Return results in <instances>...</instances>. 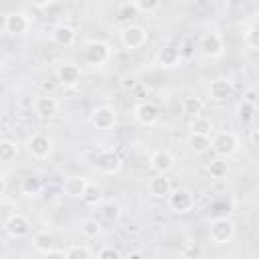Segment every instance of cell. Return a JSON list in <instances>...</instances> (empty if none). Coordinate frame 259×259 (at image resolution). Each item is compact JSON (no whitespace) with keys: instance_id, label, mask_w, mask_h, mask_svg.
Masks as SVG:
<instances>
[{"instance_id":"1","label":"cell","mask_w":259,"mask_h":259,"mask_svg":"<svg viewBox=\"0 0 259 259\" xmlns=\"http://www.w3.org/2000/svg\"><path fill=\"white\" fill-rule=\"evenodd\" d=\"M210 142H212V144H210V150H212L217 156H221V158H231V156L237 154L239 148H241L239 136H237L235 132H231V130H223V132L212 134Z\"/></svg>"},{"instance_id":"2","label":"cell","mask_w":259,"mask_h":259,"mask_svg":"<svg viewBox=\"0 0 259 259\" xmlns=\"http://www.w3.org/2000/svg\"><path fill=\"white\" fill-rule=\"evenodd\" d=\"M235 231H237V227H235V223H233L231 219H227V217H217V219H212L210 225H208V239H210L214 245H227V243L233 241Z\"/></svg>"},{"instance_id":"3","label":"cell","mask_w":259,"mask_h":259,"mask_svg":"<svg viewBox=\"0 0 259 259\" xmlns=\"http://www.w3.org/2000/svg\"><path fill=\"white\" fill-rule=\"evenodd\" d=\"M111 57V47L103 40H89L83 47V61L91 67H103Z\"/></svg>"},{"instance_id":"4","label":"cell","mask_w":259,"mask_h":259,"mask_svg":"<svg viewBox=\"0 0 259 259\" xmlns=\"http://www.w3.org/2000/svg\"><path fill=\"white\" fill-rule=\"evenodd\" d=\"M119 42L127 51L140 49L148 42V30L142 24H125L119 28Z\"/></svg>"},{"instance_id":"5","label":"cell","mask_w":259,"mask_h":259,"mask_svg":"<svg viewBox=\"0 0 259 259\" xmlns=\"http://www.w3.org/2000/svg\"><path fill=\"white\" fill-rule=\"evenodd\" d=\"M30 16L26 12H20V10H14V12H8L4 16V32L10 34V36H22L30 30Z\"/></svg>"},{"instance_id":"6","label":"cell","mask_w":259,"mask_h":259,"mask_svg":"<svg viewBox=\"0 0 259 259\" xmlns=\"http://www.w3.org/2000/svg\"><path fill=\"white\" fill-rule=\"evenodd\" d=\"M198 53L206 59H219L225 53V40L219 32H206L198 40Z\"/></svg>"},{"instance_id":"7","label":"cell","mask_w":259,"mask_h":259,"mask_svg":"<svg viewBox=\"0 0 259 259\" xmlns=\"http://www.w3.org/2000/svg\"><path fill=\"white\" fill-rule=\"evenodd\" d=\"M91 125L99 132H107L117 123V111L113 105H99L91 113Z\"/></svg>"},{"instance_id":"8","label":"cell","mask_w":259,"mask_h":259,"mask_svg":"<svg viewBox=\"0 0 259 259\" xmlns=\"http://www.w3.org/2000/svg\"><path fill=\"white\" fill-rule=\"evenodd\" d=\"M132 115H134V119H136L140 125L150 127V125H156V123H158V119H160V109H158V105L152 103V101H140V103L134 105Z\"/></svg>"},{"instance_id":"9","label":"cell","mask_w":259,"mask_h":259,"mask_svg":"<svg viewBox=\"0 0 259 259\" xmlns=\"http://www.w3.org/2000/svg\"><path fill=\"white\" fill-rule=\"evenodd\" d=\"M26 150L32 158L45 160L53 154V138L47 136V134H32L26 142Z\"/></svg>"},{"instance_id":"10","label":"cell","mask_w":259,"mask_h":259,"mask_svg":"<svg viewBox=\"0 0 259 259\" xmlns=\"http://www.w3.org/2000/svg\"><path fill=\"white\" fill-rule=\"evenodd\" d=\"M2 227H4V233H6L8 237H12V239L26 237V235L30 233V229H32L28 217H24L22 212H14V214H10L8 219H4Z\"/></svg>"},{"instance_id":"11","label":"cell","mask_w":259,"mask_h":259,"mask_svg":"<svg viewBox=\"0 0 259 259\" xmlns=\"http://www.w3.org/2000/svg\"><path fill=\"white\" fill-rule=\"evenodd\" d=\"M168 206L172 212H178V214L190 212L194 206V196L188 188H174L168 194Z\"/></svg>"},{"instance_id":"12","label":"cell","mask_w":259,"mask_h":259,"mask_svg":"<svg viewBox=\"0 0 259 259\" xmlns=\"http://www.w3.org/2000/svg\"><path fill=\"white\" fill-rule=\"evenodd\" d=\"M95 166H97V170H99L101 174H105V176H113V174H119V172H121L123 162H121V158H119L113 150H103V152L97 154V158H95Z\"/></svg>"},{"instance_id":"13","label":"cell","mask_w":259,"mask_h":259,"mask_svg":"<svg viewBox=\"0 0 259 259\" xmlns=\"http://www.w3.org/2000/svg\"><path fill=\"white\" fill-rule=\"evenodd\" d=\"M174 162H176L174 154L170 150H166V148H158L150 156V168L154 172H158V174H168L174 168Z\"/></svg>"},{"instance_id":"14","label":"cell","mask_w":259,"mask_h":259,"mask_svg":"<svg viewBox=\"0 0 259 259\" xmlns=\"http://www.w3.org/2000/svg\"><path fill=\"white\" fill-rule=\"evenodd\" d=\"M156 61H158V65L164 67V69H174V67H178L180 61H182V51H180V47H176V45H164V47L158 49Z\"/></svg>"},{"instance_id":"15","label":"cell","mask_w":259,"mask_h":259,"mask_svg":"<svg viewBox=\"0 0 259 259\" xmlns=\"http://www.w3.org/2000/svg\"><path fill=\"white\" fill-rule=\"evenodd\" d=\"M81 67L79 65H73V63H65V65H59L57 67V81L65 87H77L81 83Z\"/></svg>"},{"instance_id":"16","label":"cell","mask_w":259,"mask_h":259,"mask_svg":"<svg viewBox=\"0 0 259 259\" xmlns=\"http://www.w3.org/2000/svg\"><path fill=\"white\" fill-rule=\"evenodd\" d=\"M233 93H235V87H233V81H229V79H214L208 85V97L217 103L229 101L233 97Z\"/></svg>"},{"instance_id":"17","label":"cell","mask_w":259,"mask_h":259,"mask_svg":"<svg viewBox=\"0 0 259 259\" xmlns=\"http://www.w3.org/2000/svg\"><path fill=\"white\" fill-rule=\"evenodd\" d=\"M51 40H53L57 47L67 49V47H73V45H75V40H77V32H75V28H73L71 24L61 22V24H57V26L53 28V32H51Z\"/></svg>"},{"instance_id":"18","label":"cell","mask_w":259,"mask_h":259,"mask_svg":"<svg viewBox=\"0 0 259 259\" xmlns=\"http://www.w3.org/2000/svg\"><path fill=\"white\" fill-rule=\"evenodd\" d=\"M87 186H89V180H87L85 176L73 174V176H67V178H65V182H63V192H65L69 198H83Z\"/></svg>"},{"instance_id":"19","label":"cell","mask_w":259,"mask_h":259,"mask_svg":"<svg viewBox=\"0 0 259 259\" xmlns=\"http://www.w3.org/2000/svg\"><path fill=\"white\" fill-rule=\"evenodd\" d=\"M148 192L154 196V198H168V194L172 192V184H170V178L166 174H154L150 180H148Z\"/></svg>"},{"instance_id":"20","label":"cell","mask_w":259,"mask_h":259,"mask_svg":"<svg viewBox=\"0 0 259 259\" xmlns=\"http://www.w3.org/2000/svg\"><path fill=\"white\" fill-rule=\"evenodd\" d=\"M32 107H34V113H36L38 117L47 119V117H53V115L59 111V101H57L53 95H42V97H36V99H34Z\"/></svg>"},{"instance_id":"21","label":"cell","mask_w":259,"mask_h":259,"mask_svg":"<svg viewBox=\"0 0 259 259\" xmlns=\"http://www.w3.org/2000/svg\"><path fill=\"white\" fill-rule=\"evenodd\" d=\"M210 136H204V134H188L186 138V148L192 152V154H204L210 150Z\"/></svg>"},{"instance_id":"22","label":"cell","mask_w":259,"mask_h":259,"mask_svg":"<svg viewBox=\"0 0 259 259\" xmlns=\"http://www.w3.org/2000/svg\"><path fill=\"white\" fill-rule=\"evenodd\" d=\"M190 132L192 134H204V136H210V134H214V123H212V119L208 117V115H194V117H190Z\"/></svg>"},{"instance_id":"23","label":"cell","mask_w":259,"mask_h":259,"mask_svg":"<svg viewBox=\"0 0 259 259\" xmlns=\"http://www.w3.org/2000/svg\"><path fill=\"white\" fill-rule=\"evenodd\" d=\"M227 160H229V158H221V156H217V158L206 166L208 176L214 178V180H223V178L229 174V162H227Z\"/></svg>"},{"instance_id":"24","label":"cell","mask_w":259,"mask_h":259,"mask_svg":"<svg viewBox=\"0 0 259 259\" xmlns=\"http://www.w3.org/2000/svg\"><path fill=\"white\" fill-rule=\"evenodd\" d=\"M20 190H22L24 196H38V194L42 192V180H40L38 176L30 174V176L22 178V182H20Z\"/></svg>"},{"instance_id":"25","label":"cell","mask_w":259,"mask_h":259,"mask_svg":"<svg viewBox=\"0 0 259 259\" xmlns=\"http://www.w3.org/2000/svg\"><path fill=\"white\" fill-rule=\"evenodd\" d=\"M16 156H18V144L10 138H4L0 142V160H2V164H10L12 160H16Z\"/></svg>"},{"instance_id":"26","label":"cell","mask_w":259,"mask_h":259,"mask_svg":"<svg viewBox=\"0 0 259 259\" xmlns=\"http://www.w3.org/2000/svg\"><path fill=\"white\" fill-rule=\"evenodd\" d=\"M182 111L188 115V117H194V115H200L204 111V101L196 95H190V97H184L182 101Z\"/></svg>"},{"instance_id":"27","label":"cell","mask_w":259,"mask_h":259,"mask_svg":"<svg viewBox=\"0 0 259 259\" xmlns=\"http://www.w3.org/2000/svg\"><path fill=\"white\" fill-rule=\"evenodd\" d=\"M255 113H257V107H255V103H253L251 99H243V101L237 105V117H239L243 123H251L253 117H255Z\"/></svg>"},{"instance_id":"28","label":"cell","mask_w":259,"mask_h":259,"mask_svg":"<svg viewBox=\"0 0 259 259\" xmlns=\"http://www.w3.org/2000/svg\"><path fill=\"white\" fill-rule=\"evenodd\" d=\"M32 245H34V249L42 255L45 251H49L51 247H55V241H53V235H51L49 231H38V233H34V237H32Z\"/></svg>"},{"instance_id":"29","label":"cell","mask_w":259,"mask_h":259,"mask_svg":"<svg viewBox=\"0 0 259 259\" xmlns=\"http://www.w3.org/2000/svg\"><path fill=\"white\" fill-rule=\"evenodd\" d=\"M101 217H103L105 221H117V219L121 217V206H119V202H115V200H105V202H101Z\"/></svg>"},{"instance_id":"30","label":"cell","mask_w":259,"mask_h":259,"mask_svg":"<svg viewBox=\"0 0 259 259\" xmlns=\"http://www.w3.org/2000/svg\"><path fill=\"white\" fill-rule=\"evenodd\" d=\"M81 235L85 239H95L101 235V223L97 219H85L81 223Z\"/></svg>"},{"instance_id":"31","label":"cell","mask_w":259,"mask_h":259,"mask_svg":"<svg viewBox=\"0 0 259 259\" xmlns=\"http://www.w3.org/2000/svg\"><path fill=\"white\" fill-rule=\"evenodd\" d=\"M65 257H69V259H91L93 251L85 245H69L65 249Z\"/></svg>"},{"instance_id":"32","label":"cell","mask_w":259,"mask_h":259,"mask_svg":"<svg viewBox=\"0 0 259 259\" xmlns=\"http://www.w3.org/2000/svg\"><path fill=\"white\" fill-rule=\"evenodd\" d=\"M132 2L142 14H154L162 4V0H132Z\"/></svg>"},{"instance_id":"33","label":"cell","mask_w":259,"mask_h":259,"mask_svg":"<svg viewBox=\"0 0 259 259\" xmlns=\"http://www.w3.org/2000/svg\"><path fill=\"white\" fill-rule=\"evenodd\" d=\"M81 200L85 204H99L101 202V188L97 184H91L89 182V186H87V190H85V194H83Z\"/></svg>"},{"instance_id":"34","label":"cell","mask_w":259,"mask_h":259,"mask_svg":"<svg viewBox=\"0 0 259 259\" xmlns=\"http://www.w3.org/2000/svg\"><path fill=\"white\" fill-rule=\"evenodd\" d=\"M245 42H247V47H249V49L259 51V26L251 28V30L245 34Z\"/></svg>"},{"instance_id":"35","label":"cell","mask_w":259,"mask_h":259,"mask_svg":"<svg viewBox=\"0 0 259 259\" xmlns=\"http://www.w3.org/2000/svg\"><path fill=\"white\" fill-rule=\"evenodd\" d=\"M97 257H99V259H121L123 255H121V251L115 249V247H103V249L97 251Z\"/></svg>"},{"instance_id":"36","label":"cell","mask_w":259,"mask_h":259,"mask_svg":"<svg viewBox=\"0 0 259 259\" xmlns=\"http://www.w3.org/2000/svg\"><path fill=\"white\" fill-rule=\"evenodd\" d=\"M138 14V8L134 6V2L132 4H123L121 6V18H134Z\"/></svg>"},{"instance_id":"37","label":"cell","mask_w":259,"mask_h":259,"mask_svg":"<svg viewBox=\"0 0 259 259\" xmlns=\"http://www.w3.org/2000/svg\"><path fill=\"white\" fill-rule=\"evenodd\" d=\"M6 190H8V178L6 174L0 176V196H6Z\"/></svg>"},{"instance_id":"38","label":"cell","mask_w":259,"mask_h":259,"mask_svg":"<svg viewBox=\"0 0 259 259\" xmlns=\"http://www.w3.org/2000/svg\"><path fill=\"white\" fill-rule=\"evenodd\" d=\"M30 2H32L36 8H47V6H51L55 0H30Z\"/></svg>"},{"instance_id":"39","label":"cell","mask_w":259,"mask_h":259,"mask_svg":"<svg viewBox=\"0 0 259 259\" xmlns=\"http://www.w3.org/2000/svg\"><path fill=\"white\" fill-rule=\"evenodd\" d=\"M249 138H251V144L253 146H259V130H251Z\"/></svg>"}]
</instances>
